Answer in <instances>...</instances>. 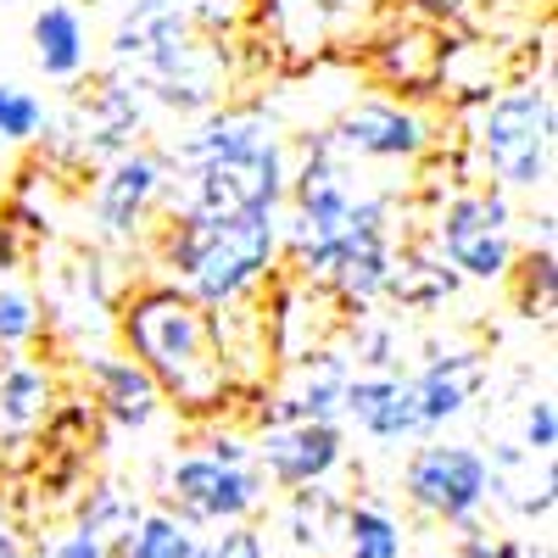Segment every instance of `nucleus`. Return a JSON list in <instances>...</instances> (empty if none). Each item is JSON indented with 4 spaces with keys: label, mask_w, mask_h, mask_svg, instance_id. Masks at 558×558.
<instances>
[{
    "label": "nucleus",
    "mask_w": 558,
    "mask_h": 558,
    "mask_svg": "<svg viewBox=\"0 0 558 558\" xmlns=\"http://www.w3.org/2000/svg\"><path fill=\"white\" fill-rule=\"evenodd\" d=\"M341 514H347V502L336 492H324V481L313 486H296L291 502H286V531L302 553L313 558H330L336 553V536H341Z\"/></svg>",
    "instance_id": "obj_22"
},
{
    "label": "nucleus",
    "mask_w": 558,
    "mask_h": 558,
    "mask_svg": "<svg viewBox=\"0 0 558 558\" xmlns=\"http://www.w3.org/2000/svg\"><path fill=\"white\" fill-rule=\"evenodd\" d=\"M202 28L196 23V7H179V0H129L112 23V68L118 73H134L146 68L168 39Z\"/></svg>",
    "instance_id": "obj_17"
},
{
    "label": "nucleus",
    "mask_w": 558,
    "mask_h": 558,
    "mask_svg": "<svg viewBox=\"0 0 558 558\" xmlns=\"http://www.w3.org/2000/svg\"><path fill=\"white\" fill-rule=\"evenodd\" d=\"M330 146L357 162H418L436 151V118L418 112L408 96H352L336 123H324Z\"/></svg>",
    "instance_id": "obj_8"
},
{
    "label": "nucleus",
    "mask_w": 558,
    "mask_h": 558,
    "mask_svg": "<svg viewBox=\"0 0 558 558\" xmlns=\"http://www.w3.org/2000/svg\"><path fill=\"white\" fill-rule=\"evenodd\" d=\"M402 553H408V536H402L391 508H380V502H347L341 536H336V558H402Z\"/></svg>",
    "instance_id": "obj_23"
},
{
    "label": "nucleus",
    "mask_w": 558,
    "mask_h": 558,
    "mask_svg": "<svg viewBox=\"0 0 558 558\" xmlns=\"http://www.w3.org/2000/svg\"><path fill=\"white\" fill-rule=\"evenodd\" d=\"M84 386H89V402H96L101 425L146 430L151 418L162 413V391L151 386V375L123 347L118 352H89L84 357Z\"/></svg>",
    "instance_id": "obj_13"
},
{
    "label": "nucleus",
    "mask_w": 558,
    "mask_h": 558,
    "mask_svg": "<svg viewBox=\"0 0 558 558\" xmlns=\"http://www.w3.org/2000/svg\"><path fill=\"white\" fill-rule=\"evenodd\" d=\"M168 179H173V162L146 146H129L112 162H101L96 191H89V218H96L101 241L123 246L134 235H146V223L157 218V207L168 196Z\"/></svg>",
    "instance_id": "obj_9"
},
{
    "label": "nucleus",
    "mask_w": 558,
    "mask_h": 558,
    "mask_svg": "<svg viewBox=\"0 0 558 558\" xmlns=\"http://www.w3.org/2000/svg\"><path fill=\"white\" fill-rule=\"evenodd\" d=\"M492 375V363L481 347H452V352H430V363L418 368L413 380V397H418V413H425V430H441L452 425L458 413H470V402L481 397Z\"/></svg>",
    "instance_id": "obj_15"
},
{
    "label": "nucleus",
    "mask_w": 558,
    "mask_h": 558,
    "mask_svg": "<svg viewBox=\"0 0 558 558\" xmlns=\"http://www.w3.org/2000/svg\"><path fill=\"white\" fill-rule=\"evenodd\" d=\"M28 39H34V62L45 78H84L89 68V23L73 0H51V7H39L34 23H28Z\"/></svg>",
    "instance_id": "obj_19"
},
{
    "label": "nucleus",
    "mask_w": 558,
    "mask_h": 558,
    "mask_svg": "<svg viewBox=\"0 0 558 558\" xmlns=\"http://www.w3.org/2000/svg\"><path fill=\"white\" fill-rule=\"evenodd\" d=\"M397 357H402L397 324H391V318H380V313H368V307H357L347 363H352V368H380V375H386V368H397Z\"/></svg>",
    "instance_id": "obj_27"
},
{
    "label": "nucleus",
    "mask_w": 558,
    "mask_h": 558,
    "mask_svg": "<svg viewBox=\"0 0 558 558\" xmlns=\"http://www.w3.org/2000/svg\"><path fill=\"white\" fill-rule=\"evenodd\" d=\"M207 547H213V558H268V547H263V531H257L252 520L223 525V536H213Z\"/></svg>",
    "instance_id": "obj_30"
},
{
    "label": "nucleus",
    "mask_w": 558,
    "mask_h": 558,
    "mask_svg": "<svg viewBox=\"0 0 558 558\" xmlns=\"http://www.w3.org/2000/svg\"><path fill=\"white\" fill-rule=\"evenodd\" d=\"M184 179H168L162 207L173 213H252V207H286L291 179V146L286 134L263 140L241 157H218L202 168H179ZM157 207V213H162Z\"/></svg>",
    "instance_id": "obj_5"
},
{
    "label": "nucleus",
    "mask_w": 558,
    "mask_h": 558,
    "mask_svg": "<svg viewBox=\"0 0 558 558\" xmlns=\"http://www.w3.org/2000/svg\"><path fill=\"white\" fill-rule=\"evenodd\" d=\"M12 547H23V520L12 514V502L0 497V553H12Z\"/></svg>",
    "instance_id": "obj_36"
},
{
    "label": "nucleus",
    "mask_w": 558,
    "mask_h": 558,
    "mask_svg": "<svg viewBox=\"0 0 558 558\" xmlns=\"http://www.w3.org/2000/svg\"><path fill=\"white\" fill-rule=\"evenodd\" d=\"M508 296H514L520 318H542L553 324V296H558V263H553V241H531L525 252H514V268L502 274Z\"/></svg>",
    "instance_id": "obj_24"
},
{
    "label": "nucleus",
    "mask_w": 558,
    "mask_h": 558,
    "mask_svg": "<svg viewBox=\"0 0 558 558\" xmlns=\"http://www.w3.org/2000/svg\"><path fill=\"white\" fill-rule=\"evenodd\" d=\"M408 12L418 17H430V23H458L463 12H470V0H402Z\"/></svg>",
    "instance_id": "obj_33"
},
{
    "label": "nucleus",
    "mask_w": 558,
    "mask_h": 558,
    "mask_svg": "<svg viewBox=\"0 0 558 558\" xmlns=\"http://www.w3.org/2000/svg\"><path fill=\"white\" fill-rule=\"evenodd\" d=\"M23 246H28V241L17 235V229H12L7 218H0V279H7V274L23 263Z\"/></svg>",
    "instance_id": "obj_35"
},
{
    "label": "nucleus",
    "mask_w": 558,
    "mask_h": 558,
    "mask_svg": "<svg viewBox=\"0 0 558 558\" xmlns=\"http://www.w3.org/2000/svg\"><path fill=\"white\" fill-rule=\"evenodd\" d=\"M235 7H252V0H235Z\"/></svg>",
    "instance_id": "obj_40"
},
{
    "label": "nucleus",
    "mask_w": 558,
    "mask_h": 558,
    "mask_svg": "<svg viewBox=\"0 0 558 558\" xmlns=\"http://www.w3.org/2000/svg\"><path fill=\"white\" fill-rule=\"evenodd\" d=\"M402 502L430 525H470L486 514V452L470 441H425L402 463Z\"/></svg>",
    "instance_id": "obj_6"
},
{
    "label": "nucleus",
    "mask_w": 558,
    "mask_h": 558,
    "mask_svg": "<svg viewBox=\"0 0 558 558\" xmlns=\"http://www.w3.org/2000/svg\"><path fill=\"white\" fill-rule=\"evenodd\" d=\"M425 558H452V553H425Z\"/></svg>",
    "instance_id": "obj_39"
},
{
    "label": "nucleus",
    "mask_w": 558,
    "mask_h": 558,
    "mask_svg": "<svg viewBox=\"0 0 558 558\" xmlns=\"http://www.w3.org/2000/svg\"><path fill=\"white\" fill-rule=\"evenodd\" d=\"M202 452H213L218 463H252V441H246L241 430H213Z\"/></svg>",
    "instance_id": "obj_32"
},
{
    "label": "nucleus",
    "mask_w": 558,
    "mask_h": 558,
    "mask_svg": "<svg viewBox=\"0 0 558 558\" xmlns=\"http://www.w3.org/2000/svg\"><path fill=\"white\" fill-rule=\"evenodd\" d=\"M441 45H447V23H430L418 12H386V23L368 34L363 45V68L375 73L386 89L418 101L436 89V68H441Z\"/></svg>",
    "instance_id": "obj_10"
},
{
    "label": "nucleus",
    "mask_w": 558,
    "mask_h": 558,
    "mask_svg": "<svg viewBox=\"0 0 558 558\" xmlns=\"http://www.w3.org/2000/svg\"><path fill=\"white\" fill-rule=\"evenodd\" d=\"M45 330V313H39V296L28 286H12V279H0V347L7 352H23L34 347Z\"/></svg>",
    "instance_id": "obj_28"
},
{
    "label": "nucleus",
    "mask_w": 558,
    "mask_h": 558,
    "mask_svg": "<svg viewBox=\"0 0 558 558\" xmlns=\"http://www.w3.org/2000/svg\"><path fill=\"white\" fill-rule=\"evenodd\" d=\"M0 558H34V547H12V553H0Z\"/></svg>",
    "instance_id": "obj_37"
},
{
    "label": "nucleus",
    "mask_w": 558,
    "mask_h": 558,
    "mask_svg": "<svg viewBox=\"0 0 558 558\" xmlns=\"http://www.w3.org/2000/svg\"><path fill=\"white\" fill-rule=\"evenodd\" d=\"M486 502L514 508L520 520H553V452L492 447L486 458Z\"/></svg>",
    "instance_id": "obj_16"
},
{
    "label": "nucleus",
    "mask_w": 558,
    "mask_h": 558,
    "mask_svg": "<svg viewBox=\"0 0 558 558\" xmlns=\"http://www.w3.org/2000/svg\"><path fill=\"white\" fill-rule=\"evenodd\" d=\"M112 330L118 347L162 391V408H173L179 418L213 425L241 402V380L223 363L213 307L173 279H129L112 302Z\"/></svg>",
    "instance_id": "obj_1"
},
{
    "label": "nucleus",
    "mask_w": 558,
    "mask_h": 558,
    "mask_svg": "<svg viewBox=\"0 0 558 558\" xmlns=\"http://www.w3.org/2000/svg\"><path fill=\"white\" fill-rule=\"evenodd\" d=\"M34 558H112V542H101V536H89V531H78V525H73L68 536L34 547Z\"/></svg>",
    "instance_id": "obj_31"
},
{
    "label": "nucleus",
    "mask_w": 558,
    "mask_h": 558,
    "mask_svg": "<svg viewBox=\"0 0 558 558\" xmlns=\"http://www.w3.org/2000/svg\"><path fill=\"white\" fill-rule=\"evenodd\" d=\"M274 134H279V123L263 107H213V112L191 118V129H184L162 157L173 168H202V162H218V157H241Z\"/></svg>",
    "instance_id": "obj_14"
},
{
    "label": "nucleus",
    "mask_w": 558,
    "mask_h": 558,
    "mask_svg": "<svg viewBox=\"0 0 558 558\" xmlns=\"http://www.w3.org/2000/svg\"><path fill=\"white\" fill-rule=\"evenodd\" d=\"M0 202H7V179H0Z\"/></svg>",
    "instance_id": "obj_38"
},
{
    "label": "nucleus",
    "mask_w": 558,
    "mask_h": 558,
    "mask_svg": "<svg viewBox=\"0 0 558 558\" xmlns=\"http://www.w3.org/2000/svg\"><path fill=\"white\" fill-rule=\"evenodd\" d=\"M57 402V380H51V368L12 352V357H0V425H7L12 436L34 430L45 413H51Z\"/></svg>",
    "instance_id": "obj_21"
},
{
    "label": "nucleus",
    "mask_w": 558,
    "mask_h": 558,
    "mask_svg": "<svg viewBox=\"0 0 558 558\" xmlns=\"http://www.w3.org/2000/svg\"><path fill=\"white\" fill-rule=\"evenodd\" d=\"M134 514H140V502H134L129 492H118L112 481H101V486H89V492L78 497V531H89V536H101V542L123 536V531L134 525Z\"/></svg>",
    "instance_id": "obj_25"
},
{
    "label": "nucleus",
    "mask_w": 558,
    "mask_h": 558,
    "mask_svg": "<svg viewBox=\"0 0 558 558\" xmlns=\"http://www.w3.org/2000/svg\"><path fill=\"white\" fill-rule=\"evenodd\" d=\"M341 418L363 436L375 441H413L425 436V413H418V397H413V380L402 368H352L347 386H341Z\"/></svg>",
    "instance_id": "obj_12"
},
{
    "label": "nucleus",
    "mask_w": 558,
    "mask_h": 558,
    "mask_svg": "<svg viewBox=\"0 0 558 558\" xmlns=\"http://www.w3.org/2000/svg\"><path fill=\"white\" fill-rule=\"evenodd\" d=\"M252 7H263V23L286 45H307V39L324 45V39L363 28L375 0H252Z\"/></svg>",
    "instance_id": "obj_18"
},
{
    "label": "nucleus",
    "mask_w": 558,
    "mask_h": 558,
    "mask_svg": "<svg viewBox=\"0 0 558 558\" xmlns=\"http://www.w3.org/2000/svg\"><path fill=\"white\" fill-rule=\"evenodd\" d=\"M520 447H531V452H553V447H558V408H553V397H547V391L525 402V418H520Z\"/></svg>",
    "instance_id": "obj_29"
},
{
    "label": "nucleus",
    "mask_w": 558,
    "mask_h": 558,
    "mask_svg": "<svg viewBox=\"0 0 558 558\" xmlns=\"http://www.w3.org/2000/svg\"><path fill=\"white\" fill-rule=\"evenodd\" d=\"M553 89L547 78L497 84V96L475 112V157L486 179L508 196H547L553 184Z\"/></svg>",
    "instance_id": "obj_3"
},
{
    "label": "nucleus",
    "mask_w": 558,
    "mask_h": 558,
    "mask_svg": "<svg viewBox=\"0 0 558 558\" xmlns=\"http://www.w3.org/2000/svg\"><path fill=\"white\" fill-rule=\"evenodd\" d=\"M263 502H268V481L257 463H218L213 452H184L162 475V508H173L196 531L252 520Z\"/></svg>",
    "instance_id": "obj_7"
},
{
    "label": "nucleus",
    "mask_w": 558,
    "mask_h": 558,
    "mask_svg": "<svg viewBox=\"0 0 558 558\" xmlns=\"http://www.w3.org/2000/svg\"><path fill=\"white\" fill-rule=\"evenodd\" d=\"M51 129V112L34 89L23 84H0V146H34Z\"/></svg>",
    "instance_id": "obj_26"
},
{
    "label": "nucleus",
    "mask_w": 558,
    "mask_h": 558,
    "mask_svg": "<svg viewBox=\"0 0 558 558\" xmlns=\"http://www.w3.org/2000/svg\"><path fill=\"white\" fill-rule=\"evenodd\" d=\"M430 246L458 279L475 286H502V274L514 268V202L497 184H463L452 202L436 207L430 218Z\"/></svg>",
    "instance_id": "obj_4"
},
{
    "label": "nucleus",
    "mask_w": 558,
    "mask_h": 558,
    "mask_svg": "<svg viewBox=\"0 0 558 558\" xmlns=\"http://www.w3.org/2000/svg\"><path fill=\"white\" fill-rule=\"evenodd\" d=\"M458 274L441 263V252L425 241H402L391 246V279H386V302H402L408 313H430L441 302H452Z\"/></svg>",
    "instance_id": "obj_20"
},
{
    "label": "nucleus",
    "mask_w": 558,
    "mask_h": 558,
    "mask_svg": "<svg viewBox=\"0 0 558 558\" xmlns=\"http://www.w3.org/2000/svg\"><path fill=\"white\" fill-rule=\"evenodd\" d=\"M492 558H547V547L536 536H492Z\"/></svg>",
    "instance_id": "obj_34"
},
{
    "label": "nucleus",
    "mask_w": 558,
    "mask_h": 558,
    "mask_svg": "<svg viewBox=\"0 0 558 558\" xmlns=\"http://www.w3.org/2000/svg\"><path fill=\"white\" fill-rule=\"evenodd\" d=\"M157 268L207 307L257 296L279 268V207L252 213H157Z\"/></svg>",
    "instance_id": "obj_2"
},
{
    "label": "nucleus",
    "mask_w": 558,
    "mask_h": 558,
    "mask_svg": "<svg viewBox=\"0 0 558 558\" xmlns=\"http://www.w3.org/2000/svg\"><path fill=\"white\" fill-rule=\"evenodd\" d=\"M347 458V430L324 425V418H291V425H268L252 441V463L263 470L268 486L296 492L313 481H330Z\"/></svg>",
    "instance_id": "obj_11"
}]
</instances>
